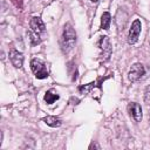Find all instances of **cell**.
<instances>
[{
  "label": "cell",
  "instance_id": "1",
  "mask_svg": "<svg viewBox=\"0 0 150 150\" xmlns=\"http://www.w3.org/2000/svg\"><path fill=\"white\" fill-rule=\"evenodd\" d=\"M76 42V33L74 30V28L67 23L63 28V34H62V39H61V46L63 52H69L73 49V47L75 46Z\"/></svg>",
  "mask_w": 150,
  "mask_h": 150
},
{
  "label": "cell",
  "instance_id": "2",
  "mask_svg": "<svg viewBox=\"0 0 150 150\" xmlns=\"http://www.w3.org/2000/svg\"><path fill=\"white\" fill-rule=\"evenodd\" d=\"M30 68H32V71L34 73V75L42 80V79H46L48 77V70H47V67L45 64V62H42L40 59H33L30 61Z\"/></svg>",
  "mask_w": 150,
  "mask_h": 150
},
{
  "label": "cell",
  "instance_id": "3",
  "mask_svg": "<svg viewBox=\"0 0 150 150\" xmlns=\"http://www.w3.org/2000/svg\"><path fill=\"white\" fill-rule=\"evenodd\" d=\"M141 28H142L141 21L138 19L134 20V22L131 23V27L129 29V34H128V42L130 45H134V43L137 42L138 36H139V33H141Z\"/></svg>",
  "mask_w": 150,
  "mask_h": 150
},
{
  "label": "cell",
  "instance_id": "4",
  "mask_svg": "<svg viewBox=\"0 0 150 150\" xmlns=\"http://www.w3.org/2000/svg\"><path fill=\"white\" fill-rule=\"evenodd\" d=\"M145 73V69L143 67V64L141 63H134L129 70V74H128V77L131 82H135L137 80H139Z\"/></svg>",
  "mask_w": 150,
  "mask_h": 150
},
{
  "label": "cell",
  "instance_id": "5",
  "mask_svg": "<svg viewBox=\"0 0 150 150\" xmlns=\"http://www.w3.org/2000/svg\"><path fill=\"white\" fill-rule=\"evenodd\" d=\"M128 111L129 114L132 116V118L136 121V122H141L142 117H143V114H142V107L136 103V102H131L129 103L128 105Z\"/></svg>",
  "mask_w": 150,
  "mask_h": 150
},
{
  "label": "cell",
  "instance_id": "6",
  "mask_svg": "<svg viewBox=\"0 0 150 150\" xmlns=\"http://www.w3.org/2000/svg\"><path fill=\"white\" fill-rule=\"evenodd\" d=\"M9 59H11L12 64H13L15 68H21V67H22V63H23V55H22V53H20L19 50L12 49V50L9 52Z\"/></svg>",
  "mask_w": 150,
  "mask_h": 150
},
{
  "label": "cell",
  "instance_id": "7",
  "mask_svg": "<svg viewBox=\"0 0 150 150\" xmlns=\"http://www.w3.org/2000/svg\"><path fill=\"white\" fill-rule=\"evenodd\" d=\"M29 25H30V29H32V32H34V33H36V34H41V33H43L45 29H46L43 21H42L40 18H38V16L32 18Z\"/></svg>",
  "mask_w": 150,
  "mask_h": 150
},
{
  "label": "cell",
  "instance_id": "8",
  "mask_svg": "<svg viewBox=\"0 0 150 150\" xmlns=\"http://www.w3.org/2000/svg\"><path fill=\"white\" fill-rule=\"evenodd\" d=\"M42 121H43L47 125H49V127H52V128H57V127H60L61 123H62L60 118H56V117H54V116H46V117L42 118Z\"/></svg>",
  "mask_w": 150,
  "mask_h": 150
},
{
  "label": "cell",
  "instance_id": "9",
  "mask_svg": "<svg viewBox=\"0 0 150 150\" xmlns=\"http://www.w3.org/2000/svg\"><path fill=\"white\" fill-rule=\"evenodd\" d=\"M110 22H111V16L108 12H104L102 14V18H101V28L102 29H109V26H110Z\"/></svg>",
  "mask_w": 150,
  "mask_h": 150
},
{
  "label": "cell",
  "instance_id": "10",
  "mask_svg": "<svg viewBox=\"0 0 150 150\" xmlns=\"http://www.w3.org/2000/svg\"><path fill=\"white\" fill-rule=\"evenodd\" d=\"M59 95L56 94V93H54L53 90H48L46 94H45V101H46V103H48V104H52V103H54L56 100H59Z\"/></svg>",
  "mask_w": 150,
  "mask_h": 150
},
{
  "label": "cell",
  "instance_id": "11",
  "mask_svg": "<svg viewBox=\"0 0 150 150\" xmlns=\"http://www.w3.org/2000/svg\"><path fill=\"white\" fill-rule=\"evenodd\" d=\"M29 38H30V40H32V43L33 45H38L39 42H40V39H39V34H36V33H34V32H29Z\"/></svg>",
  "mask_w": 150,
  "mask_h": 150
},
{
  "label": "cell",
  "instance_id": "12",
  "mask_svg": "<svg viewBox=\"0 0 150 150\" xmlns=\"http://www.w3.org/2000/svg\"><path fill=\"white\" fill-rule=\"evenodd\" d=\"M144 102L148 104V105H150V84L145 88V90H144Z\"/></svg>",
  "mask_w": 150,
  "mask_h": 150
},
{
  "label": "cell",
  "instance_id": "13",
  "mask_svg": "<svg viewBox=\"0 0 150 150\" xmlns=\"http://www.w3.org/2000/svg\"><path fill=\"white\" fill-rule=\"evenodd\" d=\"M91 2H97V1H100V0H90Z\"/></svg>",
  "mask_w": 150,
  "mask_h": 150
},
{
  "label": "cell",
  "instance_id": "14",
  "mask_svg": "<svg viewBox=\"0 0 150 150\" xmlns=\"http://www.w3.org/2000/svg\"><path fill=\"white\" fill-rule=\"evenodd\" d=\"M149 122H150V112H149Z\"/></svg>",
  "mask_w": 150,
  "mask_h": 150
}]
</instances>
